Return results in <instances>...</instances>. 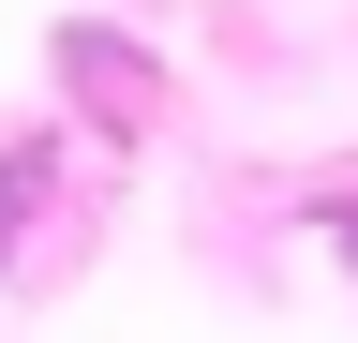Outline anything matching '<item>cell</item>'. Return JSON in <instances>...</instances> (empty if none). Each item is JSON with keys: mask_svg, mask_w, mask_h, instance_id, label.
Instances as JSON below:
<instances>
[{"mask_svg": "<svg viewBox=\"0 0 358 343\" xmlns=\"http://www.w3.org/2000/svg\"><path fill=\"white\" fill-rule=\"evenodd\" d=\"M15 209H30V149H0V239H15Z\"/></svg>", "mask_w": 358, "mask_h": 343, "instance_id": "obj_1", "label": "cell"}, {"mask_svg": "<svg viewBox=\"0 0 358 343\" xmlns=\"http://www.w3.org/2000/svg\"><path fill=\"white\" fill-rule=\"evenodd\" d=\"M329 254H343V269H358V194H343V209H329Z\"/></svg>", "mask_w": 358, "mask_h": 343, "instance_id": "obj_2", "label": "cell"}]
</instances>
